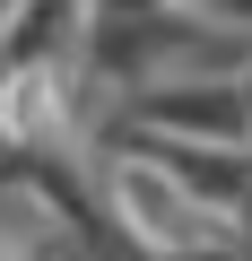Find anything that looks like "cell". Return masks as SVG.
Masks as SVG:
<instances>
[{
	"instance_id": "obj_2",
	"label": "cell",
	"mask_w": 252,
	"mask_h": 261,
	"mask_svg": "<svg viewBox=\"0 0 252 261\" xmlns=\"http://www.w3.org/2000/svg\"><path fill=\"white\" fill-rule=\"evenodd\" d=\"M235 105H243V130H252V61H243V79H235Z\"/></svg>"
},
{
	"instance_id": "obj_1",
	"label": "cell",
	"mask_w": 252,
	"mask_h": 261,
	"mask_svg": "<svg viewBox=\"0 0 252 261\" xmlns=\"http://www.w3.org/2000/svg\"><path fill=\"white\" fill-rule=\"evenodd\" d=\"M226 235H235V252H252V192L235 200V218H226Z\"/></svg>"
}]
</instances>
